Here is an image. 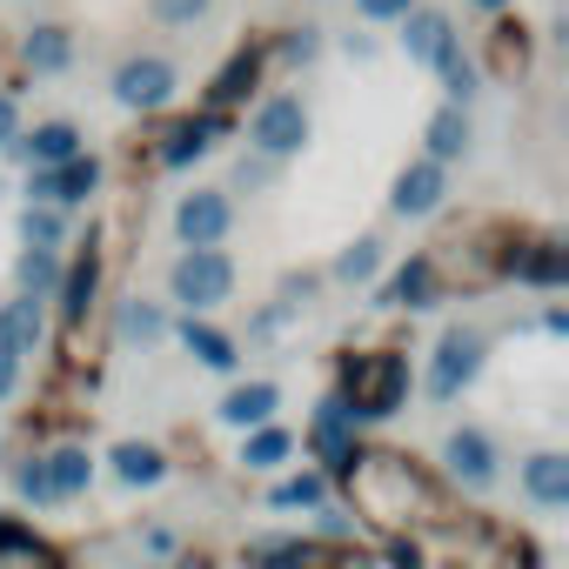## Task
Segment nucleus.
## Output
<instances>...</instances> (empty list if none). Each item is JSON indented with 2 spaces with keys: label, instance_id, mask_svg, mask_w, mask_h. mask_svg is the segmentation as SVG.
Returning a JSON list of instances; mask_svg holds the SVG:
<instances>
[{
  "label": "nucleus",
  "instance_id": "nucleus-34",
  "mask_svg": "<svg viewBox=\"0 0 569 569\" xmlns=\"http://www.w3.org/2000/svg\"><path fill=\"white\" fill-rule=\"evenodd\" d=\"M61 234H68L61 208H41V201L21 208V241H28V248H61Z\"/></svg>",
  "mask_w": 569,
  "mask_h": 569
},
{
  "label": "nucleus",
  "instance_id": "nucleus-4",
  "mask_svg": "<svg viewBox=\"0 0 569 569\" xmlns=\"http://www.w3.org/2000/svg\"><path fill=\"white\" fill-rule=\"evenodd\" d=\"M174 88H181V74H174V61H161V54H128V61L114 68V101L134 108V114H161V108L174 101Z\"/></svg>",
  "mask_w": 569,
  "mask_h": 569
},
{
  "label": "nucleus",
  "instance_id": "nucleus-16",
  "mask_svg": "<svg viewBox=\"0 0 569 569\" xmlns=\"http://www.w3.org/2000/svg\"><path fill=\"white\" fill-rule=\"evenodd\" d=\"M509 274H516V281H529V289H562V281H569V248H562L556 234H536V241H522V248H516Z\"/></svg>",
  "mask_w": 569,
  "mask_h": 569
},
{
  "label": "nucleus",
  "instance_id": "nucleus-17",
  "mask_svg": "<svg viewBox=\"0 0 569 569\" xmlns=\"http://www.w3.org/2000/svg\"><path fill=\"white\" fill-rule=\"evenodd\" d=\"M436 289H442V268L429 261V254H416V261H402L389 281H382V309H429L436 302Z\"/></svg>",
  "mask_w": 569,
  "mask_h": 569
},
{
  "label": "nucleus",
  "instance_id": "nucleus-14",
  "mask_svg": "<svg viewBox=\"0 0 569 569\" xmlns=\"http://www.w3.org/2000/svg\"><path fill=\"white\" fill-rule=\"evenodd\" d=\"M261 68H268V48H261V41H241V48L228 54V68L208 81V108H214V114H228L234 101H248V88L261 81Z\"/></svg>",
  "mask_w": 569,
  "mask_h": 569
},
{
  "label": "nucleus",
  "instance_id": "nucleus-21",
  "mask_svg": "<svg viewBox=\"0 0 569 569\" xmlns=\"http://www.w3.org/2000/svg\"><path fill=\"white\" fill-rule=\"evenodd\" d=\"M274 409H281V389L274 382H241V389H228L221 396V422L228 429H261V422H274Z\"/></svg>",
  "mask_w": 569,
  "mask_h": 569
},
{
  "label": "nucleus",
  "instance_id": "nucleus-10",
  "mask_svg": "<svg viewBox=\"0 0 569 569\" xmlns=\"http://www.w3.org/2000/svg\"><path fill=\"white\" fill-rule=\"evenodd\" d=\"M442 469H449V482L456 489H496V442L482 436V429H449V442H442Z\"/></svg>",
  "mask_w": 569,
  "mask_h": 569
},
{
  "label": "nucleus",
  "instance_id": "nucleus-5",
  "mask_svg": "<svg viewBox=\"0 0 569 569\" xmlns=\"http://www.w3.org/2000/svg\"><path fill=\"white\" fill-rule=\"evenodd\" d=\"M248 141H254L268 161L302 154V141H309V108H302L296 94H268V101L254 108V121H248Z\"/></svg>",
  "mask_w": 569,
  "mask_h": 569
},
{
  "label": "nucleus",
  "instance_id": "nucleus-2",
  "mask_svg": "<svg viewBox=\"0 0 569 569\" xmlns=\"http://www.w3.org/2000/svg\"><path fill=\"white\" fill-rule=\"evenodd\" d=\"M409 396V356L396 349H376V356H342V402L369 422L396 416Z\"/></svg>",
  "mask_w": 569,
  "mask_h": 569
},
{
  "label": "nucleus",
  "instance_id": "nucleus-40",
  "mask_svg": "<svg viewBox=\"0 0 569 569\" xmlns=\"http://www.w3.org/2000/svg\"><path fill=\"white\" fill-rule=\"evenodd\" d=\"M382 562H389V569H429V562H422V549H416V542H409L402 529L389 536V549H382Z\"/></svg>",
  "mask_w": 569,
  "mask_h": 569
},
{
  "label": "nucleus",
  "instance_id": "nucleus-46",
  "mask_svg": "<svg viewBox=\"0 0 569 569\" xmlns=\"http://www.w3.org/2000/svg\"><path fill=\"white\" fill-rule=\"evenodd\" d=\"M476 8H482V14H509V0H476Z\"/></svg>",
  "mask_w": 569,
  "mask_h": 569
},
{
  "label": "nucleus",
  "instance_id": "nucleus-8",
  "mask_svg": "<svg viewBox=\"0 0 569 569\" xmlns=\"http://www.w3.org/2000/svg\"><path fill=\"white\" fill-rule=\"evenodd\" d=\"M356 422H362V416H356L342 396H329V402L316 409V422H309V449L322 456V469H329L336 482H342L349 462H356Z\"/></svg>",
  "mask_w": 569,
  "mask_h": 569
},
{
  "label": "nucleus",
  "instance_id": "nucleus-12",
  "mask_svg": "<svg viewBox=\"0 0 569 569\" xmlns=\"http://www.w3.org/2000/svg\"><path fill=\"white\" fill-rule=\"evenodd\" d=\"M101 188V161L94 154H74V161H61V168H34V181H28V194L41 201V208H74V201H88Z\"/></svg>",
  "mask_w": 569,
  "mask_h": 569
},
{
  "label": "nucleus",
  "instance_id": "nucleus-26",
  "mask_svg": "<svg viewBox=\"0 0 569 569\" xmlns=\"http://www.w3.org/2000/svg\"><path fill=\"white\" fill-rule=\"evenodd\" d=\"M449 34H456V28H449L442 8H409V14H402V48H409V61H436Z\"/></svg>",
  "mask_w": 569,
  "mask_h": 569
},
{
  "label": "nucleus",
  "instance_id": "nucleus-31",
  "mask_svg": "<svg viewBox=\"0 0 569 569\" xmlns=\"http://www.w3.org/2000/svg\"><path fill=\"white\" fill-rule=\"evenodd\" d=\"M289 449H296V436H289V429L261 422V429H248V442H241V462H248V469H281V462H289Z\"/></svg>",
  "mask_w": 569,
  "mask_h": 569
},
{
  "label": "nucleus",
  "instance_id": "nucleus-3",
  "mask_svg": "<svg viewBox=\"0 0 569 569\" xmlns=\"http://www.w3.org/2000/svg\"><path fill=\"white\" fill-rule=\"evenodd\" d=\"M168 289L188 316H208L234 296V261L221 248H181V261L168 268Z\"/></svg>",
  "mask_w": 569,
  "mask_h": 569
},
{
  "label": "nucleus",
  "instance_id": "nucleus-29",
  "mask_svg": "<svg viewBox=\"0 0 569 569\" xmlns=\"http://www.w3.org/2000/svg\"><path fill=\"white\" fill-rule=\"evenodd\" d=\"M429 68L442 74V94H449L456 108H469V94H476V68H469V54H462V41H456V34L442 41V54H436Z\"/></svg>",
  "mask_w": 569,
  "mask_h": 569
},
{
  "label": "nucleus",
  "instance_id": "nucleus-9",
  "mask_svg": "<svg viewBox=\"0 0 569 569\" xmlns=\"http://www.w3.org/2000/svg\"><path fill=\"white\" fill-rule=\"evenodd\" d=\"M449 201V168L442 161H409L402 174H396V188H389V208L402 214V221H422V214H436Z\"/></svg>",
  "mask_w": 569,
  "mask_h": 569
},
{
  "label": "nucleus",
  "instance_id": "nucleus-28",
  "mask_svg": "<svg viewBox=\"0 0 569 569\" xmlns=\"http://www.w3.org/2000/svg\"><path fill=\"white\" fill-rule=\"evenodd\" d=\"M181 342H188V356H194V362H208V369H221V376L241 362V356H234V336L208 329L201 316H188V322H181Z\"/></svg>",
  "mask_w": 569,
  "mask_h": 569
},
{
  "label": "nucleus",
  "instance_id": "nucleus-44",
  "mask_svg": "<svg viewBox=\"0 0 569 569\" xmlns=\"http://www.w3.org/2000/svg\"><path fill=\"white\" fill-rule=\"evenodd\" d=\"M268 174H274V168H268V154H261V161H241V181H248V188H261Z\"/></svg>",
  "mask_w": 569,
  "mask_h": 569
},
{
  "label": "nucleus",
  "instance_id": "nucleus-36",
  "mask_svg": "<svg viewBox=\"0 0 569 569\" xmlns=\"http://www.w3.org/2000/svg\"><path fill=\"white\" fill-rule=\"evenodd\" d=\"M329 496V476H289V482H274V509H316Z\"/></svg>",
  "mask_w": 569,
  "mask_h": 569
},
{
  "label": "nucleus",
  "instance_id": "nucleus-13",
  "mask_svg": "<svg viewBox=\"0 0 569 569\" xmlns=\"http://www.w3.org/2000/svg\"><path fill=\"white\" fill-rule=\"evenodd\" d=\"M94 289H101V248L88 241L68 268H61V281H54V302H61V322H68V336L88 322V309H94Z\"/></svg>",
  "mask_w": 569,
  "mask_h": 569
},
{
  "label": "nucleus",
  "instance_id": "nucleus-24",
  "mask_svg": "<svg viewBox=\"0 0 569 569\" xmlns=\"http://www.w3.org/2000/svg\"><path fill=\"white\" fill-rule=\"evenodd\" d=\"M422 141H429V161H442V168L462 161V154H469V108H456V101L436 108L429 128H422Z\"/></svg>",
  "mask_w": 569,
  "mask_h": 569
},
{
  "label": "nucleus",
  "instance_id": "nucleus-42",
  "mask_svg": "<svg viewBox=\"0 0 569 569\" xmlns=\"http://www.w3.org/2000/svg\"><path fill=\"white\" fill-rule=\"evenodd\" d=\"M14 134H21V114H14V94H8V88H0V148H8Z\"/></svg>",
  "mask_w": 569,
  "mask_h": 569
},
{
  "label": "nucleus",
  "instance_id": "nucleus-18",
  "mask_svg": "<svg viewBox=\"0 0 569 569\" xmlns=\"http://www.w3.org/2000/svg\"><path fill=\"white\" fill-rule=\"evenodd\" d=\"M0 569H61V556L34 536V522L0 509Z\"/></svg>",
  "mask_w": 569,
  "mask_h": 569
},
{
  "label": "nucleus",
  "instance_id": "nucleus-20",
  "mask_svg": "<svg viewBox=\"0 0 569 569\" xmlns=\"http://www.w3.org/2000/svg\"><path fill=\"white\" fill-rule=\"evenodd\" d=\"M68 61H74V34L61 21H41V28L21 34V68L28 74H61Z\"/></svg>",
  "mask_w": 569,
  "mask_h": 569
},
{
  "label": "nucleus",
  "instance_id": "nucleus-23",
  "mask_svg": "<svg viewBox=\"0 0 569 569\" xmlns=\"http://www.w3.org/2000/svg\"><path fill=\"white\" fill-rule=\"evenodd\" d=\"M522 68H529V28L509 21V14H496V28H489V74L496 81H516Z\"/></svg>",
  "mask_w": 569,
  "mask_h": 569
},
{
  "label": "nucleus",
  "instance_id": "nucleus-32",
  "mask_svg": "<svg viewBox=\"0 0 569 569\" xmlns=\"http://www.w3.org/2000/svg\"><path fill=\"white\" fill-rule=\"evenodd\" d=\"M14 274H21V296L48 302V296H54V281H61V254H54V248H28Z\"/></svg>",
  "mask_w": 569,
  "mask_h": 569
},
{
  "label": "nucleus",
  "instance_id": "nucleus-22",
  "mask_svg": "<svg viewBox=\"0 0 569 569\" xmlns=\"http://www.w3.org/2000/svg\"><path fill=\"white\" fill-rule=\"evenodd\" d=\"M522 489H529L536 509H562V502H569V456H556V449L529 456V462H522Z\"/></svg>",
  "mask_w": 569,
  "mask_h": 569
},
{
  "label": "nucleus",
  "instance_id": "nucleus-35",
  "mask_svg": "<svg viewBox=\"0 0 569 569\" xmlns=\"http://www.w3.org/2000/svg\"><path fill=\"white\" fill-rule=\"evenodd\" d=\"M121 336H128V342H161V336H168V316H161L154 302H128V309H121Z\"/></svg>",
  "mask_w": 569,
  "mask_h": 569
},
{
  "label": "nucleus",
  "instance_id": "nucleus-39",
  "mask_svg": "<svg viewBox=\"0 0 569 569\" xmlns=\"http://www.w3.org/2000/svg\"><path fill=\"white\" fill-rule=\"evenodd\" d=\"M14 489H21L34 509H41V502H54V489H48V469H41V462H21V469H14Z\"/></svg>",
  "mask_w": 569,
  "mask_h": 569
},
{
  "label": "nucleus",
  "instance_id": "nucleus-43",
  "mask_svg": "<svg viewBox=\"0 0 569 569\" xmlns=\"http://www.w3.org/2000/svg\"><path fill=\"white\" fill-rule=\"evenodd\" d=\"M21 389V356H8V349H0V402H8Z\"/></svg>",
  "mask_w": 569,
  "mask_h": 569
},
{
  "label": "nucleus",
  "instance_id": "nucleus-37",
  "mask_svg": "<svg viewBox=\"0 0 569 569\" xmlns=\"http://www.w3.org/2000/svg\"><path fill=\"white\" fill-rule=\"evenodd\" d=\"M208 8H214V0H148V14L161 28H194V21H208Z\"/></svg>",
  "mask_w": 569,
  "mask_h": 569
},
{
  "label": "nucleus",
  "instance_id": "nucleus-25",
  "mask_svg": "<svg viewBox=\"0 0 569 569\" xmlns=\"http://www.w3.org/2000/svg\"><path fill=\"white\" fill-rule=\"evenodd\" d=\"M41 469H48V489H54V502H68V496H88V482H94V456H88L81 442H68V449L41 456Z\"/></svg>",
  "mask_w": 569,
  "mask_h": 569
},
{
  "label": "nucleus",
  "instance_id": "nucleus-1",
  "mask_svg": "<svg viewBox=\"0 0 569 569\" xmlns=\"http://www.w3.org/2000/svg\"><path fill=\"white\" fill-rule=\"evenodd\" d=\"M342 482H349L356 509L369 522H382V529H436V522H449V489L402 449H356Z\"/></svg>",
  "mask_w": 569,
  "mask_h": 569
},
{
  "label": "nucleus",
  "instance_id": "nucleus-27",
  "mask_svg": "<svg viewBox=\"0 0 569 569\" xmlns=\"http://www.w3.org/2000/svg\"><path fill=\"white\" fill-rule=\"evenodd\" d=\"M108 462H114V476H121L128 489H154V482L168 476V456H161L154 442H114Z\"/></svg>",
  "mask_w": 569,
  "mask_h": 569
},
{
  "label": "nucleus",
  "instance_id": "nucleus-38",
  "mask_svg": "<svg viewBox=\"0 0 569 569\" xmlns=\"http://www.w3.org/2000/svg\"><path fill=\"white\" fill-rule=\"evenodd\" d=\"M274 54H281V61H289V68H302V61H316V54H322V28H289V34H281V41H274Z\"/></svg>",
  "mask_w": 569,
  "mask_h": 569
},
{
  "label": "nucleus",
  "instance_id": "nucleus-45",
  "mask_svg": "<svg viewBox=\"0 0 569 569\" xmlns=\"http://www.w3.org/2000/svg\"><path fill=\"white\" fill-rule=\"evenodd\" d=\"M174 569H214V562H208V556H181Z\"/></svg>",
  "mask_w": 569,
  "mask_h": 569
},
{
  "label": "nucleus",
  "instance_id": "nucleus-11",
  "mask_svg": "<svg viewBox=\"0 0 569 569\" xmlns=\"http://www.w3.org/2000/svg\"><path fill=\"white\" fill-rule=\"evenodd\" d=\"M228 128H234V121H228V114H214V108L168 121V134H161V148H154V168H188V161H194V154H208V148H214V134H228Z\"/></svg>",
  "mask_w": 569,
  "mask_h": 569
},
{
  "label": "nucleus",
  "instance_id": "nucleus-6",
  "mask_svg": "<svg viewBox=\"0 0 569 569\" xmlns=\"http://www.w3.org/2000/svg\"><path fill=\"white\" fill-rule=\"evenodd\" d=\"M482 356H489V342H482L476 329H449V336L436 342V362H429V396H436V402H456V396L482 376Z\"/></svg>",
  "mask_w": 569,
  "mask_h": 569
},
{
  "label": "nucleus",
  "instance_id": "nucleus-30",
  "mask_svg": "<svg viewBox=\"0 0 569 569\" xmlns=\"http://www.w3.org/2000/svg\"><path fill=\"white\" fill-rule=\"evenodd\" d=\"M376 268H382V241L376 234H362V241H349L342 254H336V281H342V289H362V281H376Z\"/></svg>",
  "mask_w": 569,
  "mask_h": 569
},
{
  "label": "nucleus",
  "instance_id": "nucleus-15",
  "mask_svg": "<svg viewBox=\"0 0 569 569\" xmlns=\"http://www.w3.org/2000/svg\"><path fill=\"white\" fill-rule=\"evenodd\" d=\"M8 154H14V161H28V168H61V161H74V154H81V128H74V121H41L34 134H14V141H8Z\"/></svg>",
  "mask_w": 569,
  "mask_h": 569
},
{
  "label": "nucleus",
  "instance_id": "nucleus-33",
  "mask_svg": "<svg viewBox=\"0 0 569 569\" xmlns=\"http://www.w3.org/2000/svg\"><path fill=\"white\" fill-rule=\"evenodd\" d=\"M336 556L322 542H268L261 549V569H329Z\"/></svg>",
  "mask_w": 569,
  "mask_h": 569
},
{
  "label": "nucleus",
  "instance_id": "nucleus-41",
  "mask_svg": "<svg viewBox=\"0 0 569 569\" xmlns=\"http://www.w3.org/2000/svg\"><path fill=\"white\" fill-rule=\"evenodd\" d=\"M409 8H416V0H356V14H362V21H402Z\"/></svg>",
  "mask_w": 569,
  "mask_h": 569
},
{
  "label": "nucleus",
  "instance_id": "nucleus-19",
  "mask_svg": "<svg viewBox=\"0 0 569 569\" xmlns=\"http://www.w3.org/2000/svg\"><path fill=\"white\" fill-rule=\"evenodd\" d=\"M41 336H48V316H41V302H34V296L0 302V349H8V356H34V349H41Z\"/></svg>",
  "mask_w": 569,
  "mask_h": 569
},
{
  "label": "nucleus",
  "instance_id": "nucleus-7",
  "mask_svg": "<svg viewBox=\"0 0 569 569\" xmlns=\"http://www.w3.org/2000/svg\"><path fill=\"white\" fill-rule=\"evenodd\" d=\"M228 228H234V201H228V188H194V194H181V208H174V234H181V248H221Z\"/></svg>",
  "mask_w": 569,
  "mask_h": 569
}]
</instances>
